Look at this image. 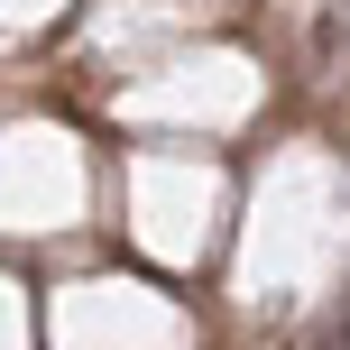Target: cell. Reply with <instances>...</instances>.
Segmentation results:
<instances>
[]
</instances>
